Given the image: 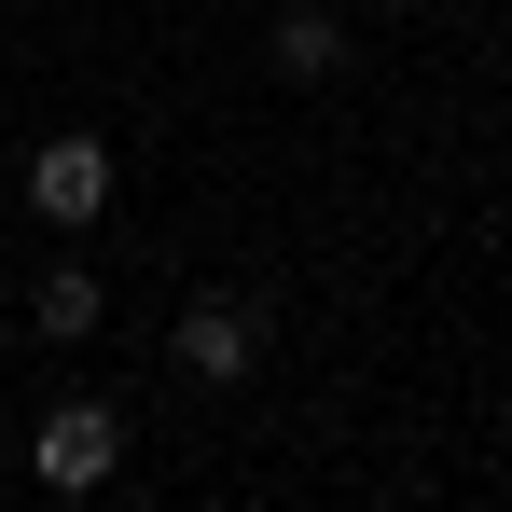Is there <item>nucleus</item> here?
Returning <instances> with one entry per match:
<instances>
[{
	"label": "nucleus",
	"instance_id": "nucleus-6",
	"mask_svg": "<svg viewBox=\"0 0 512 512\" xmlns=\"http://www.w3.org/2000/svg\"><path fill=\"white\" fill-rule=\"evenodd\" d=\"M374 14H402V0H374Z\"/></svg>",
	"mask_w": 512,
	"mask_h": 512
},
{
	"label": "nucleus",
	"instance_id": "nucleus-5",
	"mask_svg": "<svg viewBox=\"0 0 512 512\" xmlns=\"http://www.w3.org/2000/svg\"><path fill=\"white\" fill-rule=\"evenodd\" d=\"M97 319H111V291H97L84 263H56V277H42V291H28V333H56V346H84Z\"/></svg>",
	"mask_w": 512,
	"mask_h": 512
},
{
	"label": "nucleus",
	"instance_id": "nucleus-2",
	"mask_svg": "<svg viewBox=\"0 0 512 512\" xmlns=\"http://www.w3.org/2000/svg\"><path fill=\"white\" fill-rule=\"evenodd\" d=\"M28 208H42L56 236H84L97 208H111V139H42V153H28Z\"/></svg>",
	"mask_w": 512,
	"mask_h": 512
},
{
	"label": "nucleus",
	"instance_id": "nucleus-3",
	"mask_svg": "<svg viewBox=\"0 0 512 512\" xmlns=\"http://www.w3.org/2000/svg\"><path fill=\"white\" fill-rule=\"evenodd\" d=\"M263 360V305H236V291H208V305H180V374H208V388H236Z\"/></svg>",
	"mask_w": 512,
	"mask_h": 512
},
{
	"label": "nucleus",
	"instance_id": "nucleus-1",
	"mask_svg": "<svg viewBox=\"0 0 512 512\" xmlns=\"http://www.w3.org/2000/svg\"><path fill=\"white\" fill-rule=\"evenodd\" d=\"M125 471V416L111 402H56V416L28 429V485H56V499H97Z\"/></svg>",
	"mask_w": 512,
	"mask_h": 512
},
{
	"label": "nucleus",
	"instance_id": "nucleus-4",
	"mask_svg": "<svg viewBox=\"0 0 512 512\" xmlns=\"http://www.w3.org/2000/svg\"><path fill=\"white\" fill-rule=\"evenodd\" d=\"M263 56H277V84H333V70H346V14H319V0H305V14H277V42H263Z\"/></svg>",
	"mask_w": 512,
	"mask_h": 512
}]
</instances>
